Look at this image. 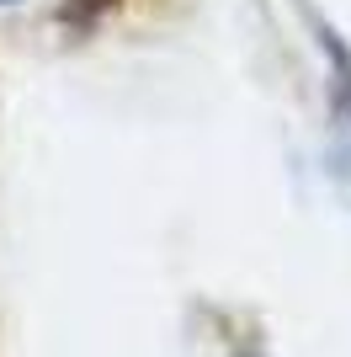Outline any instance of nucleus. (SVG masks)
<instances>
[{
  "label": "nucleus",
  "mask_w": 351,
  "mask_h": 357,
  "mask_svg": "<svg viewBox=\"0 0 351 357\" xmlns=\"http://www.w3.org/2000/svg\"><path fill=\"white\" fill-rule=\"evenodd\" d=\"M0 6H11V0H0Z\"/></svg>",
  "instance_id": "nucleus-1"
}]
</instances>
